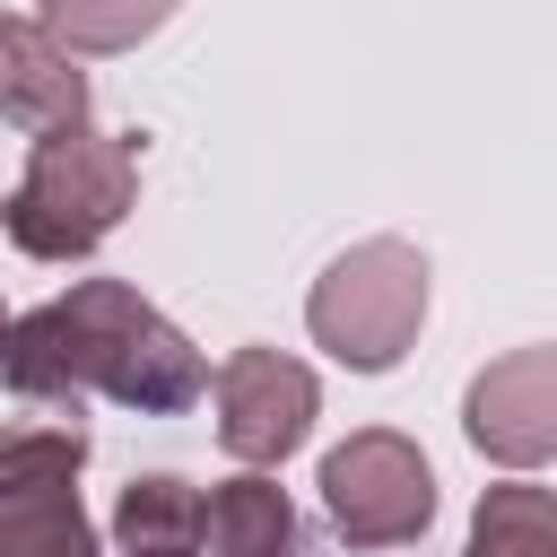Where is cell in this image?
<instances>
[{"label": "cell", "instance_id": "1", "mask_svg": "<svg viewBox=\"0 0 557 557\" xmlns=\"http://www.w3.org/2000/svg\"><path fill=\"white\" fill-rule=\"evenodd\" d=\"M0 374L17 400H61L78 418V392H104L122 409H191L209 392L200 348L122 278H78L70 296L35 305L0 339Z\"/></svg>", "mask_w": 557, "mask_h": 557}, {"label": "cell", "instance_id": "2", "mask_svg": "<svg viewBox=\"0 0 557 557\" xmlns=\"http://www.w3.org/2000/svg\"><path fill=\"white\" fill-rule=\"evenodd\" d=\"M131 200H139V148L96 131V122H78V131H44L35 139L17 191L0 200V226L35 261H78L131 218Z\"/></svg>", "mask_w": 557, "mask_h": 557}, {"label": "cell", "instance_id": "3", "mask_svg": "<svg viewBox=\"0 0 557 557\" xmlns=\"http://www.w3.org/2000/svg\"><path fill=\"white\" fill-rule=\"evenodd\" d=\"M418 322H426V252L400 244V235L348 244V252L313 278V296H305V331H313L348 374L400 366L409 339H418Z\"/></svg>", "mask_w": 557, "mask_h": 557}, {"label": "cell", "instance_id": "4", "mask_svg": "<svg viewBox=\"0 0 557 557\" xmlns=\"http://www.w3.org/2000/svg\"><path fill=\"white\" fill-rule=\"evenodd\" d=\"M322 513L348 548H400L435 522V470L400 426H357L322 453Z\"/></svg>", "mask_w": 557, "mask_h": 557}, {"label": "cell", "instance_id": "5", "mask_svg": "<svg viewBox=\"0 0 557 557\" xmlns=\"http://www.w3.org/2000/svg\"><path fill=\"white\" fill-rule=\"evenodd\" d=\"M313 409H322V383L313 366L278 357V348H235L218 366V444L252 470L287 461L305 435H313Z\"/></svg>", "mask_w": 557, "mask_h": 557}, {"label": "cell", "instance_id": "6", "mask_svg": "<svg viewBox=\"0 0 557 557\" xmlns=\"http://www.w3.org/2000/svg\"><path fill=\"white\" fill-rule=\"evenodd\" d=\"M461 426H470V444H479L487 461L540 470V461L557 453V348H513V357H496V366L470 383Z\"/></svg>", "mask_w": 557, "mask_h": 557}, {"label": "cell", "instance_id": "7", "mask_svg": "<svg viewBox=\"0 0 557 557\" xmlns=\"http://www.w3.org/2000/svg\"><path fill=\"white\" fill-rule=\"evenodd\" d=\"M0 113L17 131H78L87 122V70L35 26V17H9L0 26Z\"/></svg>", "mask_w": 557, "mask_h": 557}, {"label": "cell", "instance_id": "8", "mask_svg": "<svg viewBox=\"0 0 557 557\" xmlns=\"http://www.w3.org/2000/svg\"><path fill=\"white\" fill-rule=\"evenodd\" d=\"M200 540L209 557H287L296 548V505L278 479L244 470V479H218L200 496Z\"/></svg>", "mask_w": 557, "mask_h": 557}, {"label": "cell", "instance_id": "9", "mask_svg": "<svg viewBox=\"0 0 557 557\" xmlns=\"http://www.w3.org/2000/svg\"><path fill=\"white\" fill-rule=\"evenodd\" d=\"M0 557H96L78 487H0Z\"/></svg>", "mask_w": 557, "mask_h": 557}, {"label": "cell", "instance_id": "10", "mask_svg": "<svg viewBox=\"0 0 557 557\" xmlns=\"http://www.w3.org/2000/svg\"><path fill=\"white\" fill-rule=\"evenodd\" d=\"M183 0H35V26L78 61V52H131L139 35H157Z\"/></svg>", "mask_w": 557, "mask_h": 557}, {"label": "cell", "instance_id": "11", "mask_svg": "<svg viewBox=\"0 0 557 557\" xmlns=\"http://www.w3.org/2000/svg\"><path fill=\"white\" fill-rule=\"evenodd\" d=\"M461 557H557V505H548V487H531V479L487 487L479 513H470V548Z\"/></svg>", "mask_w": 557, "mask_h": 557}, {"label": "cell", "instance_id": "12", "mask_svg": "<svg viewBox=\"0 0 557 557\" xmlns=\"http://www.w3.org/2000/svg\"><path fill=\"white\" fill-rule=\"evenodd\" d=\"M87 426L78 418H17L0 426V487H78Z\"/></svg>", "mask_w": 557, "mask_h": 557}, {"label": "cell", "instance_id": "13", "mask_svg": "<svg viewBox=\"0 0 557 557\" xmlns=\"http://www.w3.org/2000/svg\"><path fill=\"white\" fill-rule=\"evenodd\" d=\"M122 548H200V496L183 479H131L113 505Z\"/></svg>", "mask_w": 557, "mask_h": 557}, {"label": "cell", "instance_id": "14", "mask_svg": "<svg viewBox=\"0 0 557 557\" xmlns=\"http://www.w3.org/2000/svg\"><path fill=\"white\" fill-rule=\"evenodd\" d=\"M122 557H200V548H122Z\"/></svg>", "mask_w": 557, "mask_h": 557}, {"label": "cell", "instance_id": "15", "mask_svg": "<svg viewBox=\"0 0 557 557\" xmlns=\"http://www.w3.org/2000/svg\"><path fill=\"white\" fill-rule=\"evenodd\" d=\"M0 339H9V313H0Z\"/></svg>", "mask_w": 557, "mask_h": 557}, {"label": "cell", "instance_id": "16", "mask_svg": "<svg viewBox=\"0 0 557 557\" xmlns=\"http://www.w3.org/2000/svg\"><path fill=\"white\" fill-rule=\"evenodd\" d=\"M0 26H9V17H0Z\"/></svg>", "mask_w": 557, "mask_h": 557}]
</instances>
